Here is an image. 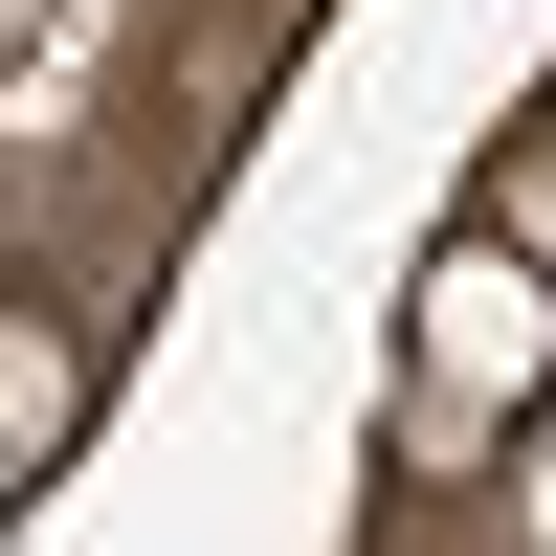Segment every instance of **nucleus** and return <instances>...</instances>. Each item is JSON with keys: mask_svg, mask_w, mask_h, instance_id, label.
I'll list each match as a JSON object with an SVG mask.
<instances>
[{"mask_svg": "<svg viewBox=\"0 0 556 556\" xmlns=\"http://www.w3.org/2000/svg\"><path fill=\"white\" fill-rule=\"evenodd\" d=\"M490 245H534V267H556V134H513V178H490Z\"/></svg>", "mask_w": 556, "mask_h": 556, "instance_id": "f257e3e1", "label": "nucleus"}]
</instances>
